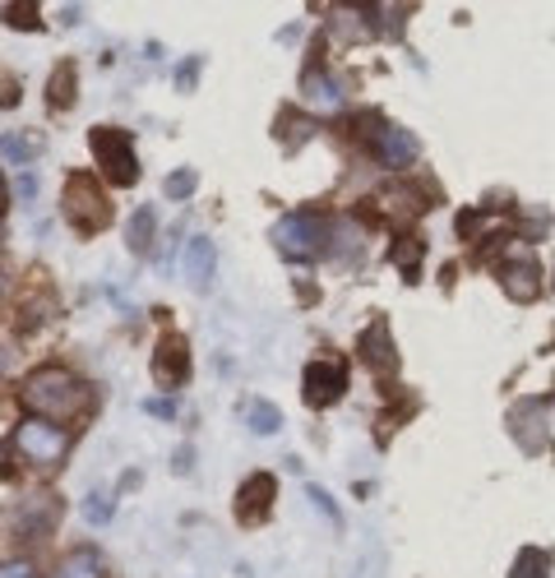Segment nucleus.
<instances>
[{"mask_svg": "<svg viewBox=\"0 0 555 578\" xmlns=\"http://www.w3.org/2000/svg\"><path fill=\"white\" fill-rule=\"evenodd\" d=\"M20 398L24 408L38 416V422H51V426H65V422H79L83 412H89V384L79 375L61 371V365H42V371H33L24 384H20Z\"/></svg>", "mask_w": 555, "mask_h": 578, "instance_id": "f257e3e1", "label": "nucleus"}, {"mask_svg": "<svg viewBox=\"0 0 555 578\" xmlns=\"http://www.w3.org/2000/svg\"><path fill=\"white\" fill-rule=\"evenodd\" d=\"M61 208H65V218L75 222L79 236H98V232L112 227V195L102 190L98 177H89V171H75V177L65 181Z\"/></svg>", "mask_w": 555, "mask_h": 578, "instance_id": "f03ea898", "label": "nucleus"}, {"mask_svg": "<svg viewBox=\"0 0 555 578\" xmlns=\"http://www.w3.org/2000/svg\"><path fill=\"white\" fill-rule=\"evenodd\" d=\"M273 241L287 259H301L306 265V259H315L328 245V222L320 214H310V208H301V214H287L273 222Z\"/></svg>", "mask_w": 555, "mask_h": 578, "instance_id": "7ed1b4c3", "label": "nucleus"}, {"mask_svg": "<svg viewBox=\"0 0 555 578\" xmlns=\"http://www.w3.org/2000/svg\"><path fill=\"white\" fill-rule=\"evenodd\" d=\"M89 144L98 153V167H102V177H107L116 190H126L139 181V157H134V144H130V134L126 130H93L89 134Z\"/></svg>", "mask_w": 555, "mask_h": 578, "instance_id": "20e7f679", "label": "nucleus"}, {"mask_svg": "<svg viewBox=\"0 0 555 578\" xmlns=\"http://www.w3.org/2000/svg\"><path fill=\"white\" fill-rule=\"evenodd\" d=\"M14 449H20L33 467H61V459L69 453V431L28 416V422H20V431H14Z\"/></svg>", "mask_w": 555, "mask_h": 578, "instance_id": "39448f33", "label": "nucleus"}, {"mask_svg": "<svg viewBox=\"0 0 555 578\" xmlns=\"http://www.w3.org/2000/svg\"><path fill=\"white\" fill-rule=\"evenodd\" d=\"M301 394H306L310 408H328V402H338L347 394V365L338 357L310 361L306 375H301Z\"/></svg>", "mask_w": 555, "mask_h": 578, "instance_id": "423d86ee", "label": "nucleus"}, {"mask_svg": "<svg viewBox=\"0 0 555 578\" xmlns=\"http://www.w3.org/2000/svg\"><path fill=\"white\" fill-rule=\"evenodd\" d=\"M153 380H158L163 389H181V384L190 380V347H185V338L167 334L158 347H153Z\"/></svg>", "mask_w": 555, "mask_h": 578, "instance_id": "0eeeda50", "label": "nucleus"}, {"mask_svg": "<svg viewBox=\"0 0 555 578\" xmlns=\"http://www.w3.org/2000/svg\"><path fill=\"white\" fill-rule=\"evenodd\" d=\"M273 496H278L273 472H255V477H246V486H241V496H236V518L246 523V528H255V523L273 510Z\"/></svg>", "mask_w": 555, "mask_h": 578, "instance_id": "6e6552de", "label": "nucleus"}, {"mask_svg": "<svg viewBox=\"0 0 555 578\" xmlns=\"http://www.w3.org/2000/svg\"><path fill=\"white\" fill-rule=\"evenodd\" d=\"M214 269H218V245L208 241V236H190L185 241V251H181V273H185V283L204 292L208 283H214Z\"/></svg>", "mask_w": 555, "mask_h": 578, "instance_id": "1a4fd4ad", "label": "nucleus"}, {"mask_svg": "<svg viewBox=\"0 0 555 578\" xmlns=\"http://www.w3.org/2000/svg\"><path fill=\"white\" fill-rule=\"evenodd\" d=\"M375 153L385 167H412L416 157V139L403 126H375Z\"/></svg>", "mask_w": 555, "mask_h": 578, "instance_id": "9d476101", "label": "nucleus"}, {"mask_svg": "<svg viewBox=\"0 0 555 578\" xmlns=\"http://www.w3.org/2000/svg\"><path fill=\"white\" fill-rule=\"evenodd\" d=\"M361 361H366L371 371H393V365H398V347L389 343L385 324H371L366 334H361Z\"/></svg>", "mask_w": 555, "mask_h": 578, "instance_id": "9b49d317", "label": "nucleus"}, {"mask_svg": "<svg viewBox=\"0 0 555 578\" xmlns=\"http://www.w3.org/2000/svg\"><path fill=\"white\" fill-rule=\"evenodd\" d=\"M537 412H542V402H524V408H514V422H509V431H514L518 440H524V449H532V453L546 445V422H542Z\"/></svg>", "mask_w": 555, "mask_h": 578, "instance_id": "f8f14e48", "label": "nucleus"}, {"mask_svg": "<svg viewBox=\"0 0 555 578\" xmlns=\"http://www.w3.org/2000/svg\"><path fill=\"white\" fill-rule=\"evenodd\" d=\"M56 514H61V504H56V500H51L42 514H38V500H24V504H20V514H14V523H20V537H42V532H51Z\"/></svg>", "mask_w": 555, "mask_h": 578, "instance_id": "ddd939ff", "label": "nucleus"}, {"mask_svg": "<svg viewBox=\"0 0 555 578\" xmlns=\"http://www.w3.org/2000/svg\"><path fill=\"white\" fill-rule=\"evenodd\" d=\"M500 283H505V292L518 296V301H532L537 296V265L532 259H524V265H505L500 269Z\"/></svg>", "mask_w": 555, "mask_h": 578, "instance_id": "4468645a", "label": "nucleus"}, {"mask_svg": "<svg viewBox=\"0 0 555 578\" xmlns=\"http://www.w3.org/2000/svg\"><path fill=\"white\" fill-rule=\"evenodd\" d=\"M56 578H102V555H98L93 547H79V551H69Z\"/></svg>", "mask_w": 555, "mask_h": 578, "instance_id": "2eb2a0df", "label": "nucleus"}, {"mask_svg": "<svg viewBox=\"0 0 555 578\" xmlns=\"http://www.w3.org/2000/svg\"><path fill=\"white\" fill-rule=\"evenodd\" d=\"M153 227H158V218H153V208H134V218H130V236L126 245L134 255H149V245H153Z\"/></svg>", "mask_w": 555, "mask_h": 578, "instance_id": "dca6fc26", "label": "nucleus"}, {"mask_svg": "<svg viewBox=\"0 0 555 578\" xmlns=\"http://www.w3.org/2000/svg\"><path fill=\"white\" fill-rule=\"evenodd\" d=\"M47 98H51V107L56 112H65L69 102H75V65H56V75H51V89H47Z\"/></svg>", "mask_w": 555, "mask_h": 578, "instance_id": "f3484780", "label": "nucleus"}, {"mask_svg": "<svg viewBox=\"0 0 555 578\" xmlns=\"http://www.w3.org/2000/svg\"><path fill=\"white\" fill-rule=\"evenodd\" d=\"M250 431L255 435H278L283 431V412L273 402H250Z\"/></svg>", "mask_w": 555, "mask_h": 578, "instance_id": "a211bd4d", "label": "nucleus"}, {"mask_svg": "<svg viewBox=\"0 0 555 578\" xmlns=\"http://www.w3.org/2000/svg\"><path fill=\"white\" fill-rule=\"evenodd\" d=\"M509 578H546V551H537V547L518 551V560H514Z\"/></svg>", "mask_w": 555, "mask_h": 578, "instance_id": "6ab92c4d", "label": "nucleus"}, {"mask_svg": "<svg viewBox=\"0 0 555 578\" xmlns=\"http://www.w3.org/2000/svg\"><path fill=\"white\" fill-rule=\"evenodd\" d=\"M0 157H5L10 167H28L33 163V144L24 134H0Z\"/></svg>", "mask_w": 555, "mask_h": 578, "instance_id": "aec40b11", "label": "nucleus"}, {"mask_svg": "<svg viewBox=\"0 0 555 578\" xmlns=\"http://www.w3.org/2000/svg\"><path fill=\"white\" fill-rule=\"evenodd\" d=\"M195 185H199V177L190 167H181V171H171V177H167V195L171 200H190V195H195Z\"/></svg>", "mask_w": 555, "mask_h": 578, "instance_id": "412c9836", "label": "nucleus"}, {"mask_svg": "<svg viewBox=\"0 0 555 578\" xmlns=\"http://www.w3.org/2000/svg\"><path fill=\"white\" fill-rule=\"evenodd\" d=\"M83 510H89V518H93V523H107V518H112V500H107V490H98V496H89V504H83Z\"/></svg>", "mask_w": 555, "mask_h": 578, "instance_id": "4be33fe9", "label": "nucleus"}, {"mask_svg": "<svg viewBox=\"0 0 555 578\" xmlns=\"http://www.w3.org/2000/svg\"><path fill=\"white\" fill-rule=\"evenodd\" d=\"M306 496H310V504H315V510H320V514H324L328 523H338V510H334V504H328V500H324V490H320V486H310V490H306Z\"/></svg>", "mask_w": 555, "mask_h": 578, "instance_id": "5701e85b", "label": "nucleus"}, {"mask_svg": "<svg viewBox=\"0 0 555 578\" xmlns=\"http://www.w3.org/2000/svg\"><path fill=\"white\" fill-rule=\"evenodd\" d=\"M0 578H33V565L28 560H10V565H0Z\"/></svg>", "mask_w": 555, "mask_h": 578, "instance_id": "b1692460", "label": "nucleus"}, {"mask_svg": "<svg viewBox=\"0 0 555 578\" xmlns=\"http://www.w3.org/2000/svg\"><path fill=\"white\" fill-rule=\"evenodd\" d=\"M144 408H149L153 416H163V422H167V416H171V402H167V398H153V402H144Z\"/></svg>", "mask_w": 555, "mask_h": 578, "instance_id": "393cba45", "label": "nucleus"}, {"mask_svg": "<svg viewBox=\"0 0 555 578\" xmlns=\"http://www.w3.org/2000/svg\"><path fill=\"white\" fill-rule=\"evenodd\" d=\"M33 190H38V181H33V171H24V177H20V200H33Z\"/></svg>", "mask_w": 555, "mask_h": 578, "instance_id": "a878e982", "label": "nucleus"}]
</instances>
